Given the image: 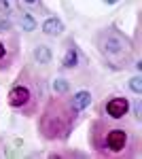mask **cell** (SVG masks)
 Wrapping results in <instances>:
<instances>
[{
    "mask_svg": "<svg viewBox=\"0 0 142 159\" xmlns=\"http://www.w3.org/2000/svg\"><path fill=\"white\" fill-rule=\"evenodd\" d=\"M28 100H30V89L24 85H17L11 89V93H9V104H11L13 108H21L28 104Z\"/></svg>",
    "mask_w": 142,
    "mask_h": 159,
    "instance_id": "1",
    "label": "cell"
},
{
    "mask_svg": "<svg viewBox=\"0 0 142 159\" xmlns=\"http://www.w3.org/2000/svg\"><path fill=\"white\" fill-rule=\"evenodd\" d=\"M106 147L110 148V151H123V148L127 147V134H125L123 129H112V132H108Z\"/></svg>",
    "mask_w": 142,
    "mask_h": 159,
    "instance_id": "2",
    "label": "cell"
},
{
    "mask_svg": "<svg viewBox=\"0 0 142 159\" xmlns=\"http://www.w3.org/2000/svg\"><path fill=\"white\" fill-rule=\"evenodd\" d=\"M127 110H130V102H127L125 98H112L106 104V112L112 117V119H121Z\"/></svg>",
    "mask_w": 142,
    "mask_h": 159,
    "instance_id": "3",
    "label": "cell"
},
{
    "mask_svg": "<svg viewBox=\"0 0 142 159\" xmlns=\"http://www.w3.org/2000/svg\"><path fill=\"white\" fill-rule=\"evenodd\" d=\"M43 32L49 34V36H57V34L64 32V24H62L59 19H55V17H49L47 21L43 24Z\"/></svg>",
    "mask_w": 142,
    "mask_h": 159,
    "instance_id": "4",
    "label": "cell"
},
{
    "mask_svg": "<svg viewBox=\"0 0 142 159\" xmlns=\"http://www.w3.org/2000/svg\"><path fill=\"white\" fill-rule=\"evenodd\" d=\"M91 104V93L89 91H79L74 93V100H72V108L74 110H83Z\"/></svg>",
    "mask_w": 142,
    "mask_h": 159,
    "instance_id": "5",
    "label": "cell"
},
{
    "mask_svg": "<svg viewBox=\"0 0 142 159\" xmlns=\"http://www.w3.org/2000/svg\"><path fill=\"white\" fill-rule=\"evenodd\" d=\"M76 61H79V53H76V51L70 47V49L64 53V60H62V64H64L66 68H74V66H76Z\"/></svg>",
    "mask_w": 142,
    "mask_h": 159,
    "instance_id": "6",
    "label": "cell"
},
{
    "mask_svg": "<svg viewBox=\"0 0 142 159\" xmlns=\"http://www.w3.org/2000/svg\"><path fill=\"white\" fill-rule=\"evenodd\" d=\"M34 60L40 61V64H49L51 61V51L47 47H36L34 49Z\"/></svg>",
    "mask_w": 142,
    "mask_h": 159,
    "instance_id": "7",
    "label": "cell"
},
{
    "mask_svg": "<svg viewBox=\"0 0 142 159\" xmlns=\"http://www.w3.org/2000/svg\"><path fill=\"white\" fill-rule=\"evenodd\" d=\"M53 89H55V93L62 96V93H68L70 87H68V83H66L64 79H55V81H53Z\"/></svg>",
    "mask_w": 142,
    "mask_h": 159,
    "instance_id": "8",
    "label": "cell"
},
{
    "mask_svg": "<svg viewBox=\"0 0 142 159\" xmlns=\"http://www.w3.org/2000/svg\"><path fill=\"white\" fill-rule=\"evenodd\" d=\"M21 25H24L25 32H32V30L36 28V21L30 17V15H24V17H21Z\"/></svg>",
    "mask_w": 142,
    "mask_h": 159,
    "instance_id": "9",
    "label": "cell"
},
{
    "mask_svg": "<svg viewBox=\"0 0 142 159\" xmlns=\"http://www.w3.org/2000/svg\"><path fill=\"white\" fill-rule=\"evenodd\" d=\"M130 87H131L134 93H142V79L140 76H134V79L130 81Z\"/></svg>",
    "mask_w": 142,
    "mask_h": 159,
    "instance_id": "10",
    "label": "cell"
},
{
    "mask_svg": "<svg viewBox=\"0 0 142 159\" xmlns=\"http://www.w3.org/2000/svg\"><path fill=\"white\" fill-rule=\"evenodd\" d=\"M4 53H7V49H4V45L0 43V57H4Z\"/></svg>",
    "mask_w": 142,
    "mask_h": 159,
    "instance_id": "11",
    "label": "cell"
},
{
    "mask_svg": "<svg viewBox=\"0 0 142 159\" xmlns=\"http://www.w3.org/2000/svg\"><path fill=\"white\" fill-rule=\"evenodd\" d=\"M106 4H115V2H119V0H104Z\"/></svg>",
    "mask_w": 142,
    "mask_h": 159,
    "instance_id": "12",
    "label": "cell"
},
{
    "mask_svg": "<svg viewBox=\"0 0 142 159\" xmlns=\"http://www.w3.org/2000/svg\"><path fill=\"white\" fill-rule=\"evenodd\" d=\"M25 2H36V0H25Z\"/></svg>",
    "mask_w": 142,
    "mask_h": 159,
    "instance_id": "13",
    "label": "cell"
}]
</instances>
